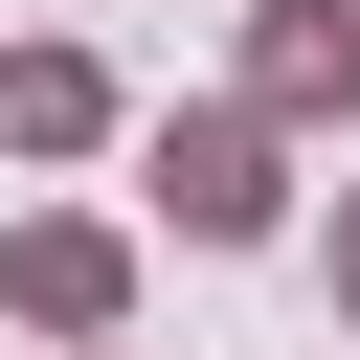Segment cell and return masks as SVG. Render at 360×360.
Returning a JSON list of instances; mask_svg holds the SVG:
<instances>
[{
  "label": "cell",
  "instance_id": "6da1fadb",
  "mask_svg": "<svg viewBox=\"0 0 360 360\" xmlns=\"http://www.w3.org/2000/svg\"><path fill=\"white\" fill-rule=\"evenodd\" d=\"M158 202H180L202 248H270V225H292V180H270V112H158Z\"/></svg>",
  "mask_w": 360,
  "mask_h": 360
},
{
  "label": "cell",
  "instance_id": "7a4b0ae2",
  "mask_svg": "<svg viewBox=\"0 0 360 360\" xmlns=\"http://www.w3.org/2000/svg\"><path fill=\"white\" fill-rule=\"evenodd\" d=\"M0 292H22L45 338H112V292H135V248H112L90 202H45V225H0Z\"/></svg>",
  "mask_w": 360,
  "mask_h": 360
},
{
  "label": "cell",
  "instance_id": "3957f363",
  "mask_svg": "<svg viewBox=\"0 0 360 360\" xmlns=\"http://www.w3.org/2000/svg\"><path fill=\"white\" fill-rule=\"evenodd\" d=\"M225 112H360V0H270L248 22V90Z\"/></svg>",
  "mask_w": 360,
  "mask_h": 360
},
{
  "label": "cell",
  "instance_id": "277c9868",
  "mask_svg": "<svg viewBox=\"0 0 360 360\" xmlns=\"http://www.w3.org/2000/svg\"><path fill=\"white\" fill-rule=\"evenodd\" d=\"M0 135H22V158H90V135H112V68H90V45H22V68H0Z\"/></svg>",
  "mask_w": 360,
  "mask_h": 360
},
{
  "label": "cell",
  "instance_id": "5b68a950",
  "mask_svg": "<svg viewBox=\"0 0 360 360\" xmlns=\"http://www.w3.org/2000/svg\"><path fill=\"white\" fill-rule=\"evenodd\" d=\"M315 270H338V315H360V202H338V225H315Z\"/></svg>",
  "mask_w": 360,
  "mask_h": 360
}]
</instances>
